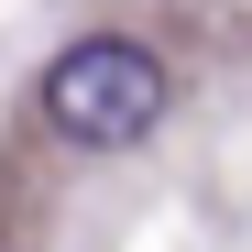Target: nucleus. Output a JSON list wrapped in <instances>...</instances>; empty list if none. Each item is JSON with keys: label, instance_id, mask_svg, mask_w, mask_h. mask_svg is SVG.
<instances>
[{"label": "nucleus", "instance_id": "1", "mask_svg": "<svg viewBox=\"0 0 252 252\" xmlns=\"http://www.w3.org/2000/svg\"><path fill=\"white\" fill-rule=\"evenodd\" d=\"M164 55L132 44V33H77V44L44 66V88H33V110H44V132L77 143V154H121V143H143L154 121H164Z\"/></svg>", "mask_w": 252, "mask_h": 252}]
</instances>
